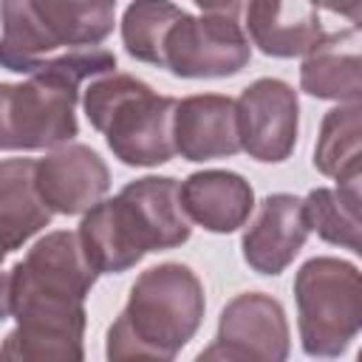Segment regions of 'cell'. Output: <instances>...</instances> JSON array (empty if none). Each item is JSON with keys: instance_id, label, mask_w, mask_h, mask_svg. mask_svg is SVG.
<instances>
[{"instance_id": "1", "label": "cell", "mask_w": 362, "mask_h": 362, "mask_svg": "<svg viewBox=\"0 0 362 362\" xmlns=\"http://www.w3.org/2000/svg\"><path fill=\"white\" fill-rule=\"evenodd\" d=\"M96 277L79 232L42 235L3 277V317L17 322L3 339V356L14 362H82L85 297Z\"/></svg>"}, {"instance_id": "2", "label": "cell", "mask_w": 362, "mask_h": 362, "mask_svg": "<svg viewBox=\"0 0 362 362\" xmlns=\"http://www.w3.org/2000/svg\"><path fill=\"white\" fill-rule=\"evenodd\" d=\"M76 232L99 274H122L150 252L187 243L192 221L181 204L178 178L144 175L90 206Z\"/></svg>"}, {"instance_id": "3", "label": "cell", "mask_w": 362, "mask_h": 362, "mask_svg": "<svg viewBox=\"0 0 362 362\" xmlns=\"http://www.w3.org/2000/svg\"><path fill=\"white\" fill-rule=\"evenodd\" d=\"M116 71V54L90 45L62 51L42 62L25 82L0 85V147L11 150H57L79 133L76 102L82 82Z\"/></svg>"}, {"instance_id": "4", "label": "cell", "mask_w": 362, "mask_h": 362, "mask_svg": "<svg viewBox=\"0 0 362 362\" xmlns=\"http://www.w3.org/2000/svg\"><path fill=\"white\" fill-rule=\"evenodd\" d=\"M206 311L204 283L184 263L144 269L122 314L107 328V359H175L198 334Z\"/></svg>"}, {"instance_id": "5", "label": "cell", "mask_w": 362, "mask_h": 362, "mask_svg": "<svg viewBox=\"0 0 362 362\" xmlns=\"http://www.w3.org/2000/svg\"><path fill=\"white\" fill-rule=\"evenodd\" d=\"M82 107L110 153L127 167H158L175 156L178 99L156 93L133 74H102L82 90Z\"/></svg>"}, {"instance_id": "6", "label": "cell", "mask_w": 362, "mask_h": 362, "mask_svg": "<svg viewBox=\"0 0 362 362\" xmlns=\"http://www.w3.org/2000/svg\"><path fill=\"white\" fill-rule=\"evenodd\" d=\"M116 25V0H3L0 62L34 74L62 51L102 45Z\"/></svg>"}, {"instance_id": "7", "label": "cell", "mask_w": 362, "mask_h": 362, "mask_svg": "<svg viewBox=\"0 0 362 362\" xmlns=\"http://www.w3.org/2000/svg\"><path fill=\"white\" fill-rule=\"evenodd\" d=\"M300 345L308 356H342L362 331V272L342 257H311L294 274Z\"/></svg>"}, {"instance_id": "8", "label": "cell", "mask_w": 362, "mask_h": 362, "mask_svg": "<svg viewBox=\"0 0 362 362\" xmlns=\"http://www.w3.org/2000/svg\"><path fill=\"white\" fill-rule=\"evenodd\" d=\"M252 59L249 34L223 14H181L164 42V62L181 79H223L240 74Z\"/></svg>"}, {"instance_id": "9", "label": "cell", "mask_w": 362, "mask_h": 362, "mask_svg": "<svg viewBox=\"0 0 362 362\" xmlns=\"http://www.w3.org/2000/svg\"><path fill=\"white\" fill-rule=\"evenodd\" d=\"M288 351H291V334L280 300L263 291H243L223 305L215 342L204 348L198 359L283 362L288 359Z\"/></svg>"}, {"instance_id": "10", "label": "cell", "mask_w": 362, "mask_h": 362, "mask_svg": "<svg viewBox=\"0 0 362 362\" xmlns=\"http://www.w3.org/2000/svg\"><path fill=\"white\" fill-rule=\"evenodd\" d=\"M240 147L249 158L280 164L294 153L300 130L297 90L274 76L255 79L238 96Z\"/></svg>"}, {"instance_id": "11", "label": "cell", "mask_w": 362, "mask_h": 362, "mask_svg": "<svg viewBox=\"0 0 362 362\" xmlns=\"http://www.w3.org/2000/svg\"><path fill=\"white\" fill-rule=\"evenodd\" d=\"M37 189L57 215H85L110 189V170L88 144H62L37 161Z\"/></svg>"}, {"instance_id": "12", "label": "cell", "mask_w": 362, "mask_h": 362, "mask_svg": "<svg viewBox=\"0 0 362 362\" xmlns=\"http://www.w3.org/2000/svg\"><path fill=\"white\" fill-rule=\"evenodd\" d=\"M308 218L303 198L291 192H272L260 201L255 221L240 238V252L249 269L266 277L286 272L308 240Z\"/></svg>"}, {"instance_id": "13", "label": "cell", "mask_w": 362, "mask_h": 362, "mask_svg": "<svg viewBox=\"0 0 362 362\" xmlns=\"http://www.w3.org/2000/svg\"><path fill=\"white\" fill-rule=\"evenodd\" d=\"M175 153L184 161H215L240 153L238 99L223 93H195L175 107Z\"/></svg>"}, {"instance_id": "14", "label": "cell", "mask_w": 362, "mask_h": 362, "mask_svg": "<svg viewBox=\"0 0 362 362\" xmlns=\"http://www.w3.org/2000/svg\"><path fill=\"white\" fill-rule=\"evenodd\" d=\"M243 23L249 42L277 59L305 57L325 37L311 0H249Z\"/></svg>"}, {"instance_id": "15", "label": "cell", "mask_w": 362, "mask_h": 362, "mask_svg": "<svg viewBox=\"0 0 362 362\" xmlns=\"http://www.w3.org/2000/svg\"><path fill=\"white\" fill-rule=\"evenodd\" d=\"M181 204L192 223L215 235L246 226L255 209L252 184L232 170H198L181 181Z\"/></svg>"}, {"instance_id": "16", "label": "cell", "mask_w": 362, "mask_h": 362, "mask_svg": "<svg viewBox=\"0 0 362 362\" xmlns=\"http://www.w3.org/2000/svg\"><path fill=\"white\" fill-rule=\"evenodd\" d=\"M300 88L314 99H351L362 93V28L325 34L300 65Z\"/></svg>"}, {"instance_id": "17", "label": "cell", "mask_w": 362, "mask_h": 362, "mask_svg": "<svg viewBox=\"0 0 362 362\" xmlns=\"http://www.w3.org/2000/svg\"><path fill=\"white\" fill-rule=\"evenodd\" d=\"M34 158H3L0 164V226L3 252H17L28 238L51 223L54 209L37 189Z\"/></svg>"}, {"instance_id": "18", "label": "cell", "mask_w": 362, "mask_h": 362, "mask_svg": "<svg viewBox=\"0 0 362 362\" xmlns=\"http://www.w3.org/2000/svg\"><path fill=\"white\" fill-rule=\"evenodd\" d=\"M181 14L184 8H178L173 0H133L119 23L124 51L139 62L161 68L167 34Z\"/></svg>"}, {"instance_id": "19", "label": "cell", "mask_w": 362, "mask_h": 362, "mask_svg": "<svg viewBox=\"0 0 362 362\" xmlns=\"http://www.w3.org/2000/svg\"><path fill=\"white\" fill-rule=\"evenodd\" d=\"M356 153H362V93L342 99L322 116L314 144V167L322 175H337V170Z\"/></svg>"}, {"instance_id": "20", "label": "cell", "mask_w": 362, "mask_h": 362, "mask_svg": "<svg viewBox=\"0 0 362 362\" xmlns=\"http://www.w3.org/2000/svg\"><path fill=\"white\" fill-rule=\"evenodd\" d=\"M303 209H305L311 232H317L325 243L351 249L354 255L362 257V221L342 206L334 189L328 187L311 189L303 198Z\"/></svg>"}, {"instance_id": "21", "label": "cell", "mask_w": 362, "mask_h": 362, "mask_svg": "<svg viewBox=\"0 0 362 362\" xmlns=\"http://www.w3.org/2000/svg\"><path fill=\"white\" fill-rule=\"evenodd\" d=\"M337 198L342 206L362 221V153L351 156L339 170H337Z\"/></svg>"}, {"instance_id": "22", "label": "cell", "mask_w": 362, "mask_h": 362, "mask_svg": "<svg viewBox=\"0 0 362 362\" xmlns=\"http://www.w3.org/2000/svg\"><path fill=\"white\" fill-rule=\"evenodd\" d=\"M317 8H325L331 14H339L354 23V28H362V0H311Z\"/></svg>"}, {"instance_id": "23", "label": "cell", "mask_w": 362, "mask_h": 362, "mask_svg": "<svg viewBox=\"0 0 362 362\" xmlns=\"http://www.w3.org/2000/svg\"><path fill=\"white\" fill-rule=\"evenodd\" d=\"M201 14H223V17H232V20H240L249 0H192Z\"/></svg>"}, {"instance_id": "24", "label": "cell", "mask_w": 362, "mask_h": 362, "mask_svg": "<svg viewBox=\"0 0 362 362\" xmlns=\"http://www.w3.org/2000/svg\"><path fill=\"white\" fill-rule=\"evenodd\" d=\"M359 359H362V348H359Z\"/></svg>"}]
</instances>
